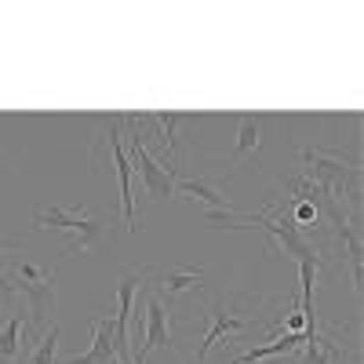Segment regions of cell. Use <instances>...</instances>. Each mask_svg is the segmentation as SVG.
<instances>
[{
    "label": "cell",
    "instance_id": "obj_1",
    "mask_svg": "<svg viewBox=\"0 0 364 364\" xmlns=\"http://www.w3.org/2000/svg\"><path fill=\"white\" fill-rule=\"evenodd\" d=\"M33 226L37 230H58V233H66V255H87L91 248L99 245V237H102V223L99 219H91L87 215V208H37L33 211Z\"/></svg>",
    "mask_w": 364,
    "mask_h": 364
},
{
    "label": "cell",
    "instance_id": "obj_2",
    "mask_svg": "<svg viewBox=\"0 0 364 364\" xmlns=\"http://www.w3.org/2000/svg\"><path fill=\"white\" fill-rule=\"evenodd\" d=\"M11 273L18 281V291L29 299V306H33V321L26 324V331L48 324V314L55 310V273L48 266H37V262H18Z\"/></svg>",
    "mask_w": 364,
    "mask_h": 364
},
{
    "label": "cell",
    "instance_id": "obj_3",
    "mask_svg": "<svg viewBox=\"0 0 364 364\" xmlns=\"http://www.w3.org/2000/svg\"><path fill=\"white\" fill-rule=\"evenodd\" d=\"M128 142H132V168H139V178H142L146 193L154 197V200L171 197V193H175V171L164 168V164H161L154 154H149V149H146L139 139L128 135Z\"/></svg>",
    "mask_w": 364,
    "mask_h": 364
},
{
    "label": "cell",
    "instance_id": "obj_4",
    "mask_svg": "<svg viewBox=\"0 0 364 364\" xmlns=\"http://www.w3.org/2000/svg\"><path fill=\"white\" fill-rule=\"evenodd\" d=\"M109 149H113V164H117V178H120V211H124V226L128 233H135L139 219H135V197H132V161L124 154V146H120V117L109 120Z\"/></svg>",
    "mask_w": 364,
    "mask_h": 364
},
{
    "label": "cell",
    "instance_id": "obj_5",
    "mask_svg": "<svg viewBox=\"0 0 364 364\" xmlns=\"http://www.w3.org/2000/svg\"><path fill=\"white\" fill-rule=\"evenodd\" d=\"M146 328H142V336H146V346L139 350V364L154 353V350H171V328H168V306L157 299V295H146V314H142Z\"/></svg>",
    "mask_w": 364,
    "mask_h": 364
},
{
    "label": "cell",
    "instance_id": "obj_6",
    "mask_svg": "<svg viewBox=\"0 0 364 364\" xmlns=\"http://www.w3.org/2000/svg\"><path fill=\"white\" fill-rule=\"evenodd\" d=\"M208 317H211V328L204 331V343L197 346V360H200V364L208 360V350L215 346L223 336H233V331H245V328H252V324H255V321H248V317H233V314H226L219 299L211 302V314H208Z\"/></svg>",
    "mask_w": 364,
    "mask_h": 364
},
{
    "label": "cell",
    "instance_id": "obj_7",
    "mask_svg": "<svg viewBox=\"0 0 364 364\" xmlns=\"http://www.w3.org/2000/svg\"><path fill=\"white\" fill-rule=\"evenodd\" d=\"M306 364H346V346L336 328H317L306 343Z\"/></svg>",
    "mask_w": 364,
    "mask_h": 364
},
{
    "label": "cell",
    "instance_id": "obj_8",
    "mask_svg": "<svg viewBox=\"0 0 364 364\" xmlns=\"http://www.w3.org/2000/svg\"><path fill=\"white\" fill-rule=\"evenodd\" d=\"M175 193L193 197V200H204V204H208V211H215V208H230L226 190L219 186V182H211V178H175Z\"/></svg>",
    "mask_w": 364,
    "mask_h": 364
},
{
    "label": "cell",
    "instance_id": "obj_9",
    "mask_svg": "<svg viewBox=\"0 0 364 364\" xmlns=\"http://www.w3.org/2000/svg\"><path fill=\"white\" fill-rule=\"evenodd\" d=\"M204 281H208L204 269H164V273H157V291L164 299H175L182 291H200Z\"/></svg>",
    "mask_w": 364,
    "mask_h": 364
},
{
    "label": "cell",
    "instance_id": "obj_10",
    "mask_svg": "<svg viewBox=\"0 0 364 364\" xmlns=\"http://www.w3.org/2000/svg\"><path fill=\"white\" fill-rule=\"evenodd\" d=\"M113 357V321L109 317H95V343L87 353H73L66 364H106Z\"/></svg>",
    "mask_w": 364,
    "mask_h": 364
},
{
    "label": "cell",
    "instance_id": "obj_11",
    "mask_svg": "<svg viewBox=\"0 0 364 364\" xmlns=\"http://www.w3.org/2000/svg\"><path fill=\"white\" fill-rule=\"evenodd\" d=\"M22 336H26V321H22V314H11L4 324H0V364H11L18 357Z\"/></svg>",
    "mask_w": 364,
    "mask_h": 364
},
{
    "label": "cell",
    "instance_id": "obj_12",
    "mask_svg": "<svg viewBox=\"0 0 364 364\" xmlns=\"http://www.w3.org/2000/svg\"><path fill=\"white\" fill-rule=\"evenodd\" d=\"M204 226H211V230H252V211H237L233 204L204 211Z\"/></svg>",
    "mask_w": 364,
    "mask_h": 364
},
{
    "label": "cell",
    "instance_id": "obj_13",
    "mask_svg": "<svg viewBox=\"0 0 364 364\" xmlns=\"http://www.w3.org/2000/svg\"><path fill=\"white\" fill-rule=\"evenodd\" d=\"M262 142V120L259 117H240V128H237V157H248L252 149H259Z\"/></svg>",
    "mask_w": 364,
    "mask_h": 364
},
{
    "label": "cell",
    "instance_id": "obj_14",
    "mask_svg": "<svg viewBox=\"0 0 364 364\" xmlns=\"http://www.w3.org/2000/svg\"><path fill=\"white\" fill-rule=\"evenodd\" d=\"M154 120H157V132H161V146L168 149V157L175 154V132H178V124H186V113H154Z\"/></svg>",
    "mask_w": 364,
    "mask_h": 364
},
{
    "label": "cell",
    "instance_id": "obj_15",
    "mask_svg": "<svg viewBox=\"0 0 364 364\" xmlns=\"http://www.w3.org/2000/svg\"><path fill=\"white\" fill-rule=\"evenodd\" d=\"M55 346H58V324H51L44 336H41V343H37V350L29 353L26 360L29 364H55Z\"/></svg>",
    "mask_w": 364,
    "mask_h": 364
},
{
    "label": "cell",
    "instance_id": "obj_16",
    "mask_svg": "<svg viewBox=\"0 0 364 364\" xmlns=\"http://www.w3.org/2000/svg\"><path fill=\"white\" fill-rule=\"evenodd\" d=\"M288 223H291L295 230H306V226H317L321 215H317V208H314L310 200H291V215H288Z\"/></svg>",
    "mask_w": 364,
    "mask_h": 364
},
{
    "label": "cell",
    "instance_id": "obj_17",
    "mask_svg": "<svg viewBox=\"0 0 364 364\" xmlns=\"http://www.w3.org/2000/svg\"><path fill=\"white\" fill-rule=\"evenodd\" d=\"M8 248H15V240H11V237H4V233H0V252H8Z\"/></svg>",
    "mask_w": 364,
    "mask_h": 364
},
{
    "label": "cell",
    "instance_id": "obj_18",
    "mask_svg": "<svg viewBox=\"0 0 364 364\" xmlns=\"http://www.w3.org/2000/svg\"><path fill=\"white\" fill-rule=\"evenodd\" d=\"M106 364H120V360H117V357H109V360H106Z\"/></svg>",
    "mask_w": 364,
    "mask_h": 364
}]
</instances>
